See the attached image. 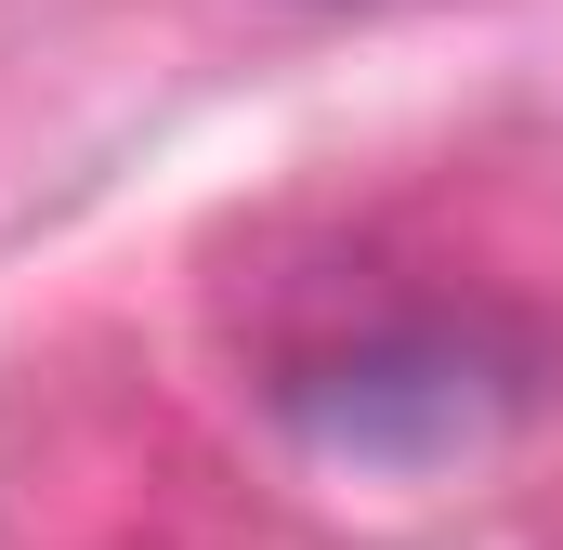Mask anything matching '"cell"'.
Returning a JSON list of instances; mask_svg holds the SVG:
<instances>
[{"mask_svg":"<svg viewBox=\"0 0 563 550\" xmlns=\"http://www.w3.org/2000/svg\"><path fill=\"white\" fill-rule=\"evenodd\" d=\"M288 419L314 446H341V459H445V446H472L498 419V394L472 381L459 341H394V354H354V367L288 381Z\"/></svg>","mask_w":563,"mask_h":550,"instance_id":"6da1fadb","label":"cell"}]
</instances>
